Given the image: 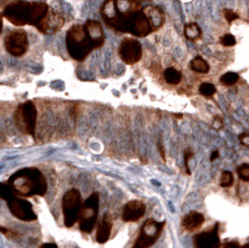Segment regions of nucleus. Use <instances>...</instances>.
Here are the masks:
<instances>
[{"instance_id": "obj_1", "label": "nucleus", "mask_w": 249, "mask_h": 248, "mask_svg": "<svg viewBox=\"0 0 249 248\" xmlns=\"http://www.w3.org/2000/svg\"><path fill=\"white\" fill-rule=\"evenodd\" d=\"M101 17L110 28L121 33L137 38L152 33L139 0H105L101 6Z\"/></svg>"}, {"instance_id": "obj_2", "label": "nucleus", "mask_w": 249, "mask_h": 248, "mask_svg": "<svg viewBox=\"0 0 249 248\" xmlns=\"http://www.w3.org/2000/svg\"><path fill=\"white\" fill-rule=\"evenodd\" d=\"M104 41V29L96 20H88L84 25L71 26L66 34L68 51L76 61H84L91 51L101 48Z\"/></svg>"}, {"instance_id": "obj_3", "label": "nucleus", "mask_w": 249, "mask_h": 248, "mask_svg": "<svg viewBox=\"0 0 249 248\" xmlns=\"http://www.w3.org/2000/svg\"><path fill=\"white\" fill-rule=\"evenodd\" d=\"M8 185L18 197L44 196L48 191L45 177L37 169H23L9 178Z\"/></svg>"}, {"instance_id": "obj_4", "label": "nucleus", "mask_w": 249, "mask_h": 248, "mask_svg": "<svg viewBox=\"0 0 249 248\" xmlns=\"http://www.w3.org/2000/svg\"><path fill=\"white\" fill-rule=\"evenodd\" d=\"M50 6L45 3H28L18 0L4 8V17L14 25H33L36 28Z\"/></svg>"}, {"instance_id": "obj_5", "label": "nucleus", "mask_w": 249, "mask_h": 248, "mask_svg": "<svg viewBox=\"0 0 249 248\" xmlns=\"http://www.w3.org/2000/svg\"><path fill=\"white\" fill-rule=\"evenodd\" d=\"M99 206H100V195L99 192H93L88 197L85 202H82L80 209L79 218L77 222L80 226V231L84 233H91L97 222L99 217Z\"/></svg>"}, {"instance_id": "obj_6", "label": "nucleus", "mask_w": 249, "mask_h": 248, "mask_svg": "<svg viewBox=\"0 0 249 248\" xmlns=\"http://www.w3.org/2000/svg\"><path fill=\"white\" fill-rule=\"evenodd\" d=\"M15 124L18 129L25 135L34 136L35 127H36L37 110L33 101H25L18 106L15 111Z\"/></svg>"}, {"instance_id": "obj_7", "label": "nucleus", "mask_w": 249, "mask_h": 248, "mask_svg": "<svg viewBox=\"0 0 249 248\" xmlns=\"http://www.w3.org/2000/svg\"><path fill=\"white\" fill-rule=\"evenodd\" d=\"M81 206L82 197L79 190L71 189L66 191L62 197V214L66 227H72L77 222Z\"/></svg>"}, {"instance_id": "obj_8", "label": "nucleus", "mask_w": 249, "mask_h": 248, "mask_svg": "<svg viewBox=\"0 0 249 248\" xmlns=\"http://www.w3.org/2000/svg\"><path fill=\"white\" fill-rule=\"evenodd\" d=\"M164 222H157V221L147 220L142 226L139 237L136 238V242L132 248H150L156 243L161 236V232L163 229Z\"/></svg>"}, {"instance_id": "obj_9", "label": "nucleus", "mask_w": 249, "mask_h": 248, "mask_svg": "<svg viewBox=\"0 0 249 248\" xmlns=\"http://www.w3.org/2000/svg\"><path fill=\"white\" fill-rule=\"evenodd\" d=\"M4 45L12 57H20L25 55L29 48V38L26 31L23 29L10 31L4 39Z\"/></svg>"}, {"instance_id": "obj_10", "label": "nucleus", "mask_w": 249, "mask_h": 248, "mask_svg": "<svg viewBox=\"0 0 249 248\" xmlns=\"http://www.w3.org/2000/svg\"><path fill=\"white\" fill-rule=\"evenodd\" d=\"M119 55L126 65H135L142 59V45L137 39L126 38L121 41Z\"/></svg>"}, {"instance_id": "obj_11", "label": "nucleus", "mask_w": 249, "mask_h": 248, "mask_svg": "<svg viewBox=\"0 0 249 248\" xmlns=\"http://www.w3.org/2000/svg\"><path fill=\"white\" fill-rule=\"evenodd\" d=\"M6 203H8V207L10 210V212H12L13 216H15L19 220L30 222V221H35L37 218V216L34 212V209H33V206H31V203L29 201L23 200V198L15 196V197L6 201Z\"/></svg>"}, {"instance_id": "obj_12", "label": "nucleus", "mask_w": 249, "mask_h": 248, "mask_svg": "<svg viewBox=\"0 0 249 248\" xmlns=\"http://www.w3.org/2000/svg\"><path fill=\"white\" fill-rule=\"evenodd\" d=\"M64 24H65L64 17L53 8H49L48 13H46L45 17L43 18V20L40 21L36 28L43 34H54L64 26Z\"/></svg>"}, {"instance_id": "obj_13", "label": "nucleus", "mask_w": 249, "mask_h": 248, "mask_svg": "<svg viewBox=\"0 0 249 248\" xmlns=\"http://www.w3.org/2000/svg\"><path fill=\"white\" fill-rule=\"evenodd\" d=\"M193 241H195L196 248H219L221 240H219V234H218V223L213 229H208V231L196 234Z\"/></svg>"}, {"instance_id": "obj_14", "label": "nucleus", "mask_w": 249, "mask_h": 248, "mask_svg": "<svg viewBox=\"0 0 249 248\" xmlns=\"http://www.w3.org/2000/svg\"><path fill=\"white\" fill-rule=\"evenodd\" d=\"M146 213V205L140 200H133L124 205L122 220L124 222H137Z\"/></svg>"}, {"instance_id": "obj_15", "label": "nucleus", "mask_w": 249, "mask_h": 248, "mask_svg": "<svg viewBox=\"0 0 249 248\" xmlns=\"http://www.w3.org/2000/svg\"><path fill=\"white\" fill-rule=\"evenodd\" d=\"M142 13L144 14L146 19H147L152 33L156 30H159L164 24V19H166L164 18V13L162 12V9H160L159 6L146 5L142 8Z\"/></svg>"}, {"instance_id": "obj_16", "label": "nucleus", "mask_w": 249, "mask_h": 248, "mask_svg": "<svg viewBox=\"0 0 249 248\" xmlns=\"http://www.w3.org/2000/svg\"><path fill=\"white\" fill-rule=\"evenodd\" d=\"M204 223V216L199 212H190L182 220V227L187 231L193 232L201 229V226Z\"/></svg>"}, {"instance_id": "obj_17", "label": "nucleus", "mask_w": 249, "mask_h": 248, "mask_svg": "<svg viewBox=\"0 0 249 248\" xmlns=\"http://www.w3.org/2000/svg\"><path fill=\"white\" fill-rule=\"evenodd\" d=\"M111 229H112V218L110 213H105L102 217L101 223L99 225L96 233V241L99 243H106L110 238Z\"/></svg>"}, {"instance_id": "obj_18", "label": "nucleus", "mask_w": 249, "mask_h": 248, "mask_svg": "<svg viewBox=\"0 0 249 248\" xmlns=\"http://www.w3.org/2000/svg\"><path fill=\"white\" fill-rule=\"evenodd\" d=\"M184 37L191 41H197L202 38V30L197 23H188L184 25Z\"/></svg>"}, {"instance_id": "obj_19", "label": "nucleus", "mask_w": 249, "mask_h": 248, "mask_svg": "<svg viewBox=\"0 0 249 248\" xmlns=\"http://www.w3.org/2000/svg\"><path fill=\"white\" fill-rule=\"evenodd\" d=\"M164 80L171 85H178L182 81V73L176 68H167L163 73Z\"/></svg>"}, {"instance_id": "obj_20", "label": "nucleus", "mask_w": 249, "mask_h": 248, "mask_svg": "<svg viewBox=\"0 0 249 248\" xmlns=\"http://www.w3.org/2000/svg\"><path fill=\"white\" fill-rule=\"evenodd\" d=\"M191 69L196 73L199 74H208L210 73V64L206 61L202 57H196L191 61Z\"/></svg>"}, {"instance_id": "obj_21", "label": "nucleus", "mask_w": 249, "mask_h": 248, "mask_svg": "<svg viewBox=\"0 0 249 248\" xmlns=\"http://www.w3.org/2000/svg\"><path fill=\"white\" fill-rule=\"evenodd\" d=\"M239 79H241L239 74L231 71V73H226L224 75H222L219 81H221V84H223L224 86H233V85H235L239 81Z\"/></svg>"}, {"instance_id": "obj_22", "label": "nucleus", "mask_w": 249, "mask_h": 248, "mask_svg": "<svg viewBox=\"0 0 249 248\" xmlns=\"http://www.w3.org/2000/svg\"><path fill=\"white\" fill-rule=\"evenodd\" d=\"M215 93H217V89L211 82H202L201 86H199V94L207 97V99H212Z\"/></svg>"}, {"instance_id": "obj_23", "label": "nucleus", "mask_w": 249, "mask_h": 248, "mask_svg": "<svg viewBox=\"0 0 249 248\" xmlns=\"http://www.w3.org/2000/svg\"><path fill=\"white\" fill-rule=\"evenodd\" d=\"M234 183V177L231 171H223L221 175V180H219V185L224 189H228Z\"/></svg>"}, {"instance_id": "obj_24", "label": "nucleus", "mask_w": 249, "mask_h": 248, "mask_svg": "<svg viewBox=\"0 0 249 248\" xmlns=\"http://www.w3.org/2000/svg\"><path fill=\"white\" fill-rule=\"evenodd\" d=\"M0 197L3 198V200L8 201L10 198L15 197V193L13 192L12 187L9 186L8 183H0ZM18 197V196H17Z\"/></svg>"}, {"instance_id": "obj_25", "label": "nucleus", "mask_w": 249, "mask_h": 248, "mask_svg": "<svg viewBox=\"0 0 249 248\" xmlns=\"http://www.w3.org/2000/svg\"><path fill=\"white\" fill-rule=\"evenodd\" d=\"M237 173L243 182H249V165L242 164L241 166L237 167Z\"/></svg>"}, {"instance_id": "obj_26", "label": "nucleus", "mask_w": 249, "mask_h": 248, "mask_svg": "<svg viewBox=\"0 0 249 248\" xmlns=\"http://www.w3.org/2000/svg\"><path fill=\"white\" fill-rule=\"evenodd\" d=\"M223 46H227V48H230V46H234L237 44V40H235L234 35L232 34H224L223 37L221 38V41H219Z\"/></svg>"}, {"instance_id": "obj_27", "label": "nucleus", "mask_w": 249, "mask_h": 248, "mask_svg": "<svg viewBox=\"0 0 249 248\" xmlns=\"http://www.w3.org/2000/svg\"><path fill=\"white\" fill-rule=\"evenodd\" d=\"M223 14H224V18H226V20L230 24H232L234 20L239 19V15H238L237 13L233 12V10H230V9H224Z\"/></svg>"}, {"instance_id": "obj_28", "label": "nucleus", "mask_w": 249, "mask_h": 248, "mask_svg": "<svg viewBox=\"0 0 249 248\" xmlns=\"http://www.w3.org/2000/svg\"><path fill=\"white\" fill-rule=\"evenodd\" d=\"M193 156V151L192 150H186L184 151V165H186V171L187 175H191V169H190V160L192 158Z\"/></svg>"}, {"instance_id": "obj_29", "label": "nucleus", "mask_w": 249, "mask_h": 248, "mask_svg": "<svg viewBox=\"0 0 249 248\" xmlns=\"http://www.w3.org/2000/svg\"><path fill=\"white\" fill-rule=\"evenodd\" d=\"M238 138H239L241 145H243L244 147H249V134L247 131L246 133H242Z\"/></svg>"}, {"instance_id": "obj_30", "label": "nucleus", "mask_w": 249, "mask_h": 248, "mask_svg": "<svg viewBox=\"0 0 249 248\" xmlns=\"http://www.w3.org/2000/svg\"><path fill=\"white\" fill-rule=\"evenodd\" d=\"M0 232L5 234V236H8L9 238H18L19 237V234L15 233L14 231H10V229H5V227H1V226H0Z\"/></svg>"}, {"instance_id": "obj_31", "label": "nucleus", "mask_w": 249, "mask_h": 248, "mask_svg": "<svg viewBox=\"0 0 249 248\" xmlns=\"http://www.w3.org/2000/svg\"><path fill=\"white\" fill-rule=\"evenodd\" d=\"M219 248H248V245H244L243 247H241L237 242H227L224 245L219 246Z\"/></svg>"}, {"instance_id": "obj_32", "label": "nucleus", "mask_w": 249, "mask_h": 248, "mask_svg": "<svg viewBox=\"0 0 249 248\" xmlns=\"http://www.w3.org/2000/svg\"><path fill=\"white\" fill-rule=\"evenodd\" d=\"M213 127H214L215 130H221L222 127H223V120H222V118H219V117H215L214 118V122H213V125H212Z\"/></svg>"}, {"instance_id": "obj_33", "label": "nucleus", "mask_w": 249, "mask_h": 248, "mask_svg": "<svg viewBox=\"0 0 249 248\" xmlns=\"http://www.w3.org/2000/svg\"><path fill=\"white\" fill-rule=\"evenodd\" d=\"M39 248H59L54 242H50V243H44V245L40 246Z\"/></svg>"}, {"instance_id": "obj_34", "label": "nucleus", "mask_w": 249, "mask_h": 248, "mask_svg": "<svg viewBox=\"0 0 249 248\" xmlns=\"http://www.w3.org/2000/svg\"><path fill=\"white\" fill-rule=\"evenodd\" d=\"M218 157H219V153H218V150H215V151H213L212 155H211L210 161H215Z\"/></svg>"}, {"instance_id": "obj_35", "label": "nucleus", "mask_w": 249, "mask_h": 248, "mask_svg": "<svg viewBox=\"0 0 249 248\" xmlns=\"http://www.w3.org/2000/svg\"><path fill=\"white\" fill-rule=\"evenodd\" d=\"M159 149H160V153L162 155V158L166 160V156H164V151H163V145H162L161 142H159Z\"/></svg>"}, {"instance_id": "obj_36", "label": "nucleus", "mask_w": 249, "mask_h": 248, "mask_svg": "<svg viewBox=\"0 0 249 248\" xmlns=\"http://www.w3.org/2000/svg\"><path fill=\"white\" fill-rule=\"evenodd\" d=\"M9 0H0V8H5L8 5Z\"/></svg>"}, {"instance_id": "obj_37", "label": "nucleus", "mask_w": 249, "mask_h": 248, "mask_svg": "<svg viewBox=\"0 0 249 248\" xmlns=\"http://www.w3.org/2000/svg\"><path fill=\"white\" fill-rule=\"evenodd\" d=\"M1 29H3V19H1V15H0V33H1Z\"/></svg>"}, {"instance_id": "obj_38", "label": "nucleus", "mask_w": 249, "mask_h": 248, "mask_svg": "<svg viewBox=\"0 0 249 248\" xmlns=\"http://www.w3.org/2000/svg\"><path fill=\"white\" fill-rule=\"evenodd\" d=\"M175 116H176V117H178V118H182V117H183V116L179 115V114H177V115H175Z\"/></svg>"}, {"instance_id": "obj_39", "label": "nucleus", "mask_w": 249, "mask_h": 248, "mask_svg": "<svg viewBox=\"0 0 249 248\" xmlns=\"http://www.w3.org/2000/svg\"><path fill=\"white\" fill-rule=\"evenodd\" d=\"M140 3H141V1H148V0H139Z\"/></svg>"}]
</instances>
